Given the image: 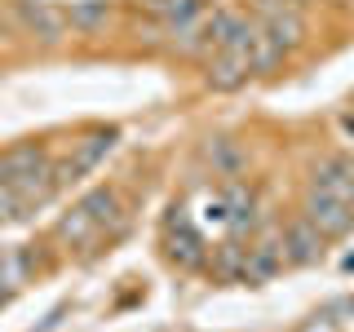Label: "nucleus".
<instances>
[{"label":"nucleus","instance_id":"obj_1","mask_svg":"<svg viewBox=\"0 0 354 332\" xmlns=\"http://www.w3.org/2000/svg\"><path fill=\"white\" fill-rule=\"evenodd\" d=\"M257 31H261V22L243 18L235 36L204 58V84L213 89V93H230V89L248 84V75H252V40H257Z\"/></svg>","mask_w":354,"mask_h":332},{"label":"nucleus","instance_id":"obj_2","mask_svg":"<svg viewBox=\"0 0 354 332\" xmlns=\"http://www.w3.org/2000/svg\"><path fill=\"white\" fill-rule=\"evenodd\" d=\"M261 9V31L279 44L283 53H292L297 44L306 40V18L297 9V0H257Z\"/></svg>","mask_w":354,"mask_h":332},{"label":"nucleus","instance_id":"obj_3","mask_svg":"<svg viewBox=\"0 0 354 332\" xmlns=\"http://www.w3.org/2000/svg\"><path fill=\"white\" fill-rule=\"evenodd\" d=\"M301 217L310 221V226H319L328 239H337V235H346V230L354 226V204L319 191V186H310L306 199H301Z\"/></svg>","mask_w":354,"mask_h":332},{"label":"nucleus","instance_id":"obj_4","mask_svg":"<svg viewBox=\"0 0 354 332\" xmlns=\"http://www.w3.org/2000/svg\"><path fill=\"white\" fill-rule=\"evenodd\" d=\"M115 142H120L115 129H93L88 138H80V142H75V151H71V160L58 169L62 182H75V177H84L88 169H97V164L111 155V147H115Z\"/></svg>","mask_w":354,"mask_h":332},{"label":"nucleus","instance_id":"obj_5","mask_svg":"<svg viewBox=\"0 0 354 332\" xmlns=\"http://www.w3.org/2000/svg\"><path fill=\"white\" fill-rule=\"evenodd\" d=\"M44 164H49V151L40 142H18V147L0 151V191L5 186H22L27 177H36Z\"/></svg>","mask_w":354,"mask_h":332},{"label":"nucleus","instance_id":"obj_6","mask_svg":"<svg viewBox=\"0 0 354 332\" xmlns=\"http://www.w3.org/2000/svg\"><path fill=\"white\" fill-rule=\"evenodd\" d=\"M324 243H328V235L319 226H310L306 217H297V221H288V226H283V252H288V261H292V266L319 261V257H324Z\"/></svg>","mask_w":354,"mask_h":332},{"label":"nucleus","instance_id":"obj_7","mask_svg":"<svg viewBox=\"0 0 354 332\" xmlns=\"http://www.w3.org/2000/svg\"><path fill=\"white\" fill-rule=\"evenodd\" d=\"M310 186H319V191L354 204V160L350 155H328V160H319L315 173H310Z\"/></svg>","mask_w":354,"mask_h":332},{"label":"nucleus","instance_id":"obj_8","mask_svg":"<svg viewBox=\"0 0 354 332\" xmlns=\"http://www.w3.org/2000/svg\"><path fill=\"white\" fill-rule=\"evenodd\" d=\"M22 22H27V31L44 44H58L66 36V27H71V22H66V9L49 5V0H22Z\"/></svg>","mask_w":354,"mask_h":332},{"label":"nucleus","instance_id":"obj_9","mask_svg":"<svg viewBox=\"0 0 354 332\" xmlns=\"http://www.w3.org/2000/svg\"><path fill=\"white\" fill-rule=\"evenodd\" d=\"M169 257L177 266H186V270L204 266V239L186 217H169Z\"/></svg>","mask_w":354,"mask_h":332},{"label":"nucleus","instance_id":"obj_10","mask_svg":"<svg viewBox=\"0 0 354 332\" xmlns=\"http://www.w3.org/2000/svg\"><path fill=\"white\" fill-rule=\"evenodd\" d=\"M288 261V252H283V235L279 239H257L248 248V284H261V279H270L274 270Z\"/></svg>","mask_w":354,"mask_h":332},{"label":"nucleus","instance_id":"obj_11","mask_svg":"<svg viewBox=\"0 0 354 332\" xmlns=\"http://www.w3.org/2000/svg\"><path fill=\"white\" fill-rule=\"evenodd\" d=\"M53 235H58V239L66 243V248H88V243L102 235V226H97V221L88 217L80 204H75L71 213H66V217L58 221V226H53Z\"/></svg>","mask_w":354,"mask_h":332},{"label":"nucleus","instance_id":"obj_12","mask_svg":"<svg viewBox=\"0 0 354 332\" xmlns=\"http://www.w3.org/2000/svg\"><path fill=\"white\" fill-rule=\"evenodd\" d=\"M66 22H71V31H80V36H97L111 22V0H71Z\"/></svg>","mask_w":354,"mask_h":332},{"label":"nucleus","instance_id":"obj_13","mask_svg":"<svg viewBox=\"0 0 354 332\" xmlns=\"http://www.w3.org/2000/svg\"><path fill=\"white\" fill-rule=\"evenodd\" d=\"M147 14L160 18L169 31H182L186 22H195L204 14V0H147Z\"/></svg>","mask_w":354,"mask_h":332},{"label":"nucleus","instance_id":"obj_14","mask_svg":"<svg viewBox=\"0 0 354 332\" xmlns=\"http://www.w3.org/2000/svg\"><path fill=\"white\" fill-rule=\"evenodd\" d=\"M213 275L221 284H248V248L239 243H217L213 248Z\"/></svg>","mask_w":354,"mask_h":332},{"label":"nucleus","instance_id":"obj_15","mask_svg":"<svg viewBox=\"0 0 354 332\" xmlns=\"http://www.w3.org/2000/svg\"><path fill=\"white\" fill-rule=\"evenodd\" d=\"M31 270H36V257H31L27 248H9V252H0V288H5V293H14L18 284H27V279H31Z\"/></svg>","mask_w":354,"mask_h":332},{"label":"nucleus","instance_id":"obj_16","mask_svg":"<svg viewBox=\"0 0 354 332\" xmlns=\"http://www.w3.org/2000/svg\"><path fill=\"white\" fill-rule=\"evenodd\" d=\"M80 208H84V213L88 217H93L97 221V226H115V221H120V195L115 191H111V186H97V191H88L84 199H80Z\"/></svg>","mask_w":354,"mask_h":332},{"label":"nucleus","instance_id":"obj_17","mask_svg":"<svg viewBox=\"0 0 354 332\" xmlns=\"http://www.w3.org/2000/svg\"><path fill=\"white\" fill-rule=\"evenodd\" d=\"M279 62H283V49H279L270 36H266V31H257V40H252V75L274 71Z\"/></svg>","mask_w":354,"mask_h":332},{"label":"nucleus","instance_id":"obj_18","mask_svg":"<svg viewBox=\"0 0 354 332\" xmlns=\"http://www.w3.org/2000/svg\"><path fill=\"white\" fill-rule=\"evenodd\" d=\"M341 133H350V138H354V116H341Z\"/></svg>","mask_w":354,"mask_h":332},{"label":"nucleus","instance_id":"obj_19","mask_svg":"<svg viewBox=\"0 0 354 332\" xmlns=\"http://www.w3.org/2000/svg\"><path fill=\"white\" fill-rule=\"evenodd\" d=\"M341 270H354V252H350V257H341Z\"/></svg>","mask_w":354,"mask_h":332},{"label":"nucleus","instance_id":"obj_20","mask_svg":"<svg viewBox=\"0 0 354 332\" xmlns=\"http://www.w3.org/2000/svg\"><path fill=\"white\" fill-rule=\"evenodd\" d=\"M5 297H9V293H5V288H0V306H5Z\"/></svg>","mask_w":354,"mask_h":332},{"label":"nucleus","instance_id":"obj_21","mask_svg":"<svg viewBox=\"0 0 354 332\" xmlns=\"http://www.w3.org/2000/svg\"><path fill=\"white\" fill-rule=\"evenodd\" d=\"M297 5H306V0H297Z\"/></svg>","mask_w":354,"mask_h":332}]
</instances>
